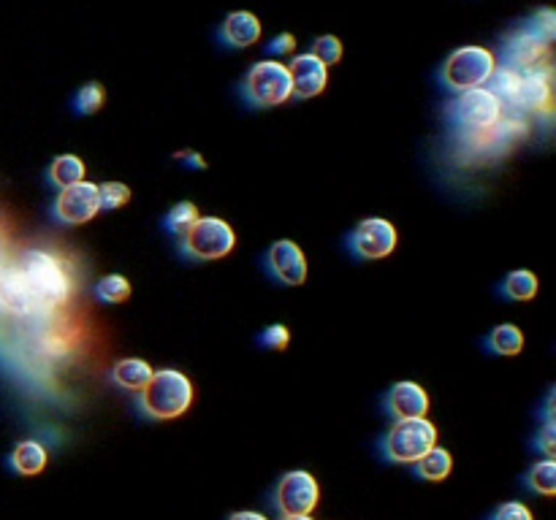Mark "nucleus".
Returning <instances> with one entry per match:
<instances>
[{
	"instance_id": "1",
	"label": "nucleus",
	"mask_w": 556,
	"mask_h": 520,
	"mask_svg": "<svg viewBox=\"0 0 556 520\" xmlns=\"http://www.w3.org/2000/svg\"><path fill=\"white\" fill-rule=\"evenodd\" d=\"M28 293L36 304V312H49L68 304L71 298V277H68L63 260L47 250H30L17 263Z\"/></svg>"
},
{
	"instance_id": "2",
	"label": "nucleus",
	"mask_w": 556,
	"mask_h": 520,
	"mask_svg": "<svg viewBox=\"0 0 556 520\" xmlns=\"http://www.w3.org/2000/svg\"><path fill=\"white\" fill-rule=\"evenodd\" d=\"M139 407L152 420H174L193 404V382L180 369H161L152 374L147 388L139 393Z\"/></svg>"
},
{
	"instance_id": "3",
	"label": "nucleus",
	"mask_w": 556,
	"mask_h": 520,
	"mask_svg": "<svg viewBox=\"0 0 556 520\" xmlns=\"http://www.w3.org/2000/svg\"><path fill=\"white\" fill-rule=\"evenodd\" d=\"M497 68V55L486 47L470 44V47L453 49L448 60L440 68V84L451 93H464L475 87H486V82Z\"/></svg>"
},
{
	"instance_id": "4",
	"label": "nucleus",
	"mask_w": 556,
	"mask_h": 520,
	"mask_svg": "<svg viewBox=\"0 0 556 520\" xmlns=\"http://www.w3.org/2000/svg\"><path fill=\"white\" fill-rule=\"evenodd\" d=\"M239 93H242L247 106H253V109L283 106L285 101L293 98L288 65H283L280 60H261V63H255L245 74L242 84H239Z\"/></svg>"
},
{
	"instance_id": "5",
	"label": "nucleus",
	"mask_w": 556,
	"mask_h": 520,
	"mask_svg": "<svg viewBox=\"0 0 556 520\" xmlns=\"http://www.w3.org/2000/svg\"><path fill=\"white\" fill-rule=\"evenodd\" d=\"M500 101L486 90V87H475V90H464L456 93L451 103H448V117L456 128L467 130L472 136H483L489 130L497 128V122L502 120Z\"/></svg>"
},
{
	"instance_id": "6",
	"label": "nucleus",
	"mask_w": 556,
	"mask_h": 520,
	"mask_svg": "<svg viewBox=\"0 0 556 520\" xmlns=\"http://www.w3.org/2000/svg\"><path fill=\"white\" fill-rule=\"evenodd\" d=\"M437 445V426L426 418L396 420L386 434V458L391 464H415Z\"/></svg>"
},
{
	"instance_id": "7",
	"label": "nucleus",
	"mask_w": 556,
	"mask_h": 520,
	"mask_svg": "<svg viewBox=\"0 0 556 520\" xmlns=\"http://www.w3.org/2000/svg\"><path fill=\"white\" fill-rule=\"evenodd\" d=\"M180 242L190 260H220L236 247V233L220 217H198Z\"/></svg>"
},
{
	"instance_id": "8",
	"label": "nucleus",
	"mask_w": 556,
	"mask_h": 520,
	"mask_svg": "<svg viewBox=\"0 0 556 520\" xmlns=\"http://www.w3.org/2000/svg\"><path fill=\"white\" fill-rule=\"evenodd\" d=\"M318 499H321L318 480L310 472H304V469L285 474L280 485H277V493H274V504H277V510H280L283 518L310 515L318 507Z\"/></svg>"
},
{
	"instance_id": "9",
	"label": "nucleus",
	"mask_w": 556,
	"mask_h": 520,
	"mask_svg": "<svg viewBox=\"0 0 556 520\" xmlns=\"http://www.w3.org/2000/svg\"><path fill=\"white\" fill-rule=\"evenodd\" d=\"M348 247L361 260H383L396 247V228L383 217L361 220L348 236Z\"/></svg>"
},
{
	"instance_id": "10",
	"label": "nucleus",
	"mask_w": 556,
	"mask_h": 520,
	"mask_svg": "<svg viewBox=\"0 0 556 520\" xmlns=\"http://www.w3.org/2000/svg\"><path fill=\"white\" fill-rule=\"evenodd\" d=\"M98 212H101V195L93 182H79L57 193L55 217L63 225H85Z\"/></svg>"
},
{
	"instance_id": "11",
	"label": "nucleus",
	"mask_w": 556,
	"mask_h": 520,
	"mask_svg": "<svg viewBox=\"0 0 556 520\" xmlns=\"http://www.w3.org/2000/svg\"><path fill=\"white\" fill-rule=\"evenodd\" d=\"M266 266H269V274H272L280 285H288V288H299L307 282V258H304V250L291 239H280L274 242L266 252Z\"/></svg>"
},
{
	"instance_id": "12",
	"label": "nucleus",
	"mask_w": 556,
	"mask_h": 520,
	"mask_svg": "<svg viewBox=\"0 0 556 520\" xmlns=\"http://www.w3.org/2000/svg\"><path fill=\"white\" fill-rule=\"evenodd\" d=\"M548 47L543 38L535 36L527 25H521L505 38L502 44V65L508 68H516V71H527V68H535V65L543 63V57L548 55Z\"/></svg>"
},
{
	"instance_id": "13",
	"label": "nucleus",
	"mask_w": 556,
	"mask_h": 520,
	"mask_svg": "<svg viewBox=\"0 0 556 520\" xmlns=\"http://www.w3.org/2000/svg\"><path fill=\"white\" fill-rule=\"evenodd\" d=\"M288 74H291L293 98H299V101L318 98L326 90V84H329V65H323L310 52H302V55L293 57L291 63H288Z\"/></svg>"
},
{
	"instance_id": "14",
	"label": "nucleus",
	"mask_w": 556,
	"mask_h": 520,
	"mask_svg": "<svg viewBox=\"0 0 556 520\" xmlns=\"http://www.w3.org/2000/svg\"><path fill=\"white\" fill-rule=\"evenodd\" d=\"M554 103V82H551V65H535L521 71V87H519V103L516 112L540 114L548 112Z\"/></svg>"
},
{
	"instance_id": "15",
	"label": "nucleus",
	"mask_w": 556,
	"mask_h": 520,
	"mask_svg": "<svg viewBox=\"0 0 556 520\" xmlns=\"http://www.w3.org/2000/svg\"><path fill=\"white\" fill-rule=\"evenodd\" d=\"M0 312L9 317L38 315L19 266H0Z\"/></svg>"
},
{
	"instance_id": "16",
	"label": "nucleus",
	"mask_w": 556,
	"mask_h": 520,
	"mask_svg": "<svg viewBox=\"0 0 556 520\" xmlns=\"http://www.w3.org/2000/svg\"><path fill=\"white\" fill-rule=\"evenodd\" d=\"M261 38V19L253 11H231L220 28H217V41L226 49H247L258 44Z\"/></svg>"
},
{
	"instance_id": "17",
	"label": "nucleus",
	"mask_w": 556,
	"mask_h": 520,
	"mask_svg": "<svg viewBox=\"0 0 556 520\" xmlns=\"http://www.w3.org/2000/svg\"><path fill=\"white\" fill-rule=\"evenodd\" d=\"M386 409L396 420L426 418V412H429V393L413 380L396 382L388 390Z\"/></svg>"
},
{
	"instance_id": "18",
	"label": "nucleus",
	"mask_w": 556,
	"mask_h": 520,
	"mask_svg": "<svg viewBox=\"0 0 556 520\" xmlns=\"http://www.w3.org/2000/svg\"><path fill=\"white\" fill-rule=\"evenodd\" d=\"M152 374H155V369L147 361H142V358H123V361L114 363L112 382L117 388L142 393L147 388V382L152 380Z\"/></svg>"
},
{
	"instance_id": "19",
	"label": "nucleus",
	"mask_w": 556,
	"mask_h": 520,
	"mask_svg": "<svg viewBox=\"0 0 556 520\" xmlns=\"http://www.w3.org/2000/svg\"><path fill=\"white\" fill-rule=\"evenodd\" d=\"M519 87H521V71L508 68V65H497L494 74H491V79L486 82V90L500 101L502 109H513V112H516V103H519Z\"/></svg>"
},
{
	"instance_id": "20",
	"label": "nucleus",
	"mask_w": 556,
	"mask_h": 520,
	"mask_svg": "<svg viewBox=\"0 0 556 520\" xmlns=\"http://www.w3.org/2000/svg\"><path fill=\"white\" fill-rule=\"evenodd\" d=\"M47 466V447L36 442V439H25L14 447L11 453V469L22 477H36V474L44 472Z\"/></svg>"
},
{
	"instance_id": "21",
	"label": "nucleus",
	"mask_w": 556,
	"mask_h": 520,
	"mask_svg": "<svg viewBox=\"0 0 556 520\" xmlns=\"http://www.w3.org/2000/svg\"><path fill=\"white\" fill-rule=\"evenodd\" d=\"M413 466H415V474H418L421 480L440 483V480H445V477L453 472V455L448 453V450H443V447L434 445L432 450H429L424 458H418Z\"/></svg>"
},
{
	"instance_id": "22",
	"label": "nucleus",
	"mask_w": 556,
	"mask_h": 520,
	"mask_svg": "<svg viewBox=\"0 0 556 520\" xmlns=\"http://www.w3.org/2000/svg\"><path fill=\"white\" fill-rule=\"evenodd\" d=\"M47 174H49V182L63 190V187L85 182L87 166L85 160L76 158V155H60V158L52 160V166H49Z\"/></svg>"
},
{
	"instance_id": "23",
	"label": "nucleus",
	"mask_w": 556,
	"mask_h": 520,
	"mask_svg": "<svg viewBox=\"0 0 556 520\" xmlns=\"http://www.w3.org/2000/svg\"><path fill=\"white\" fill-rule=\"evenodd\" d=\"M486 344H489V350L494 355L513 358V355H519L521 350H524V334H521L519 325L502 323L491 331L489 339H486Z\"/></svg>"
},
{
	"instance_id": "24",
	"label": "nucleus",
	"mask_w": 556,
	"mask_h": 520,
	"mask_svg": "<svg viewBox=\"0 0 556 520\" xmlns=\"http://www.w3.org/2000/svg\"><path fill=\"white\" fill-rule=\"evenodd\" d=\"M538 290L540 279L527 269L510 271L508 277L502 279V296L510 298V301H532L538 296Z\"/></svg>"
},
{
	"instance_id": "25",
	"label": "nucleus",
	"mask_w": 556,
	"mask_h": 520,
	"mask_svg": "<svg viewBox=\"0 0 556 520\" xmlns=\"http://www.w3.org/2000/svg\"><path fill=\"white\" fill-rule=\"evenodd\" d=\"M95 296L101 298L104 304L114 307V304H125L131 298V282L123 274H106L101 282L95 285Z\"/></svg>"
},
{
	"instance_id": "26",
	"label": "nucleus",
	"mask_w": 556,
	"mask_h": 520,
	"mask_svg": "<svg viewBox=\"0 0 556 520\" xmlns=\"http://www.w3.org/2000/svg\"><path fill=\"white\" fill-rule=\"evenodd\" d=\"M198 217H201V212H198L196 204H190V201H180V204L171 206L169 214H166V231H169L171 236L182 239V236L193 228V223H196Z\"/></svg>"
},
{
	"instance_id": "27",
	"label": "nucleus",
	"mask_w": 556,
	"mask_h": 520,
	"mask_svg": "<svg viewBox=\"0 0 556 520\" xmlns=\"http://www.w3.org/2000/svg\"><path fill=\"white\" fill-rule=\"evenodd\" d=\"M106 103V90L101 82H87L85 87H79V93L74 98V112L82 117L101 112Z\"/></svg>"
},
{
	"instance_id": "28",
	"label": "nucleus",
	"mask_w": 556,
	"mask_h": 520,
	"mask_svg": "<svg viewBox=\"0 0 556 520\" xmlns=\"http://www.w3.org/2000/svg\"><path fill=\"white\" fill-rule=\"evenodd\" d=\"M529 488L543 496H554L556 493V464L554 458H546L529 469Z\"/></svg>"
},
{
	"instance_id": "29",
	"label": "nucleus",
	"mask_w": 556,
	"mask_h": 520,
	"mask_svg": "<svg viewBox=\"0 0 556 520\" xmlns=\"http://www.w3.org/2000/svg\"><path fill=\"white\" fill-rule=\"evenodd\" d=\"M342 41L337 36H318L315 41H312V47H310V55H315L318 60H321L323 65H337L342 60Z\"/></svg>"
},
{
	"instance_id": "30",
	"label": "nucleus",
	"mask_w": 556,
	"mask_h": 520,
	"mask_svg": "<svg viewBox=\"0 0 556 520\" xmlns=\"http://www.w3.org/2000/svg\"><path fill=\"white\" fill-rule=\"evenodd\" d=\"M98 195H101V209L117 212L131 201V187L123 185V182H104L98 187Z\"/></svg>"
},
{
	"instance_id": "31",
	"label": "nucleus",
	"mask_w": 556,
	"mask_h": 520,
	"mask_svg": "<svg viewBox=\"0 0 556 520\" xmlns=\"http://www.w3.org/2000/svg\"><path fill=\"white\" fill-rule=\"evenodd\" d=\"M535 36H540L546 44H551L556 38V11L554 9H538L532 17L524 22Z\"/></svg>"
},
{
	"instance_id": "32",
	"label": "nucleus",
	"mask_w": 556,
	"mask_h": 520,
	"mask_svg": "<svg viewBox=\"0 0 556 520\" xmlns=\"http://www.w3.org/2000/svg\"><path fill=\"white\" fill-rule=\"evenodd\" d=\"M258 344L266 347V350H277V353H280V350H285V347L291 344V331H288L283 323H274L269 325L266 331H261Z\"/></svg>"
},
{
	"instance_id": "33",
	"label": "nucleus",
	"mask_w": 556,
	"mask_h": 520,
	"mask_svg": "<svg viewBox=\"0 0 556 520\" xmlns=\"http://www.w3.org/2000/svg\"><path fill=\"white\" fill-rule=\"evenodd\" d=\"M293 49H296V36L293 33H277V36L266 44V52L277 57H285V55H293Z\"/></svg>"
},
{
	"instance_id": "34",
	"label": "nucleus",
	"mask_w": 556,
	"mask_h": 520,
	"mask_svg": "<svg viewBox=\"0 0 556 520\" xmlns=\"http://www.w3.org/2000/svg\"><path fill=\"white\" fill-rule=\"evenodd\" d=\"M491 520H532V512H529L527 504L508 502V504H502L500 510L494 512V518Z\"/></svg>"
},
{
	"instance_id": "35",
	"label": "nucleus",
	"mask_w": 556,
	"mask_h": 520,
	"mask_svg": "<svg viewBox=\"0 0 556 520\" xmlns=\"http://www.w3.org/2000/svg\"><path fill=\"white\" fill-rule=\"evenodd\" d=\"M538 447L546 455L556 453V423L554 420H546V426H543V431H540V437H538Z\"/></svg>"
},
{
	"instance_id": "36",
	"label": "nucleus",
	"mask_w": 556,
	"mask_h": 520,
	"mask_svg": "<svg viewBox=\"0 0 556 520\" xmlns=\"http://www.w3.org/2000/svg\"><path fill=\"white\" fill-rule=\"evenodd\" d=\"M174 158L180 160L182 166L193 168V171H204V168H207V160L201 158L198 152H193V149H182V152H177Z\"/></svg>"
},
{
	"instance_id": "37",
	"label": "nucleus",
	"mask_w": 556,
	"mask_h": 520,
	"mask_svg": "<svg viewBox=\"0 0 556 520\" xmlns=\"http://www.w3.org/2000/svg\"><path fill=\"white\" fill-rule=\"evenodd\" d=\"M228 520H269L266 515L261 512H253V510H242V512H234Z\"/></svg>"
},
{
	"instance_id": "38",
	"label": "nucleus",
	"mask_w": 556,
	"mask_h": 520,
	"mask_svg": "<svg viewBox=\"0 0 556 520\" xmlns=\"http://www.w3.org/2000/svg\"><path fill=\"white\" fill-rule=\"evenodd\" d=\"M554 404H556V393H551L546 404V420H554Z\"/></svg>"
},
{
	"instance_id": "39",
	"label": "nucleus",
	"mask_w": 556,
	"mask_h": 520,
	"mask_svg": "<svg viewBox=\"0 0 556 520\" xmlns=\"http://www.w3.org/2000/svg\"><path fill=\"white\" fill-rule=\"evenodd\" d=\"M285 520H312L310 515H293V518H285Z\"/></svg>"
}]
</instances>
